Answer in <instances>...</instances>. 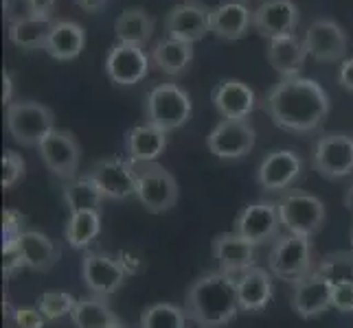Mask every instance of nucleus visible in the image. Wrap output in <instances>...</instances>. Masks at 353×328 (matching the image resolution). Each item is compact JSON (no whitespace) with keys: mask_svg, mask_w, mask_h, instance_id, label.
I'll list each match as a JSON object with an SVG mask.
<instances>
[{"mask_svg":"<svg viewBox=\"0 0 353 328\" xmlns=\"http://www.w3.org/2000/svg\"><path fill=\"white\" fill-rule=\"evenodd\" d=\"M254 248L257 245L241 239L237 232H222L211 241V252L217 261V270L224 272L235 285L243 272L254 267Z\"/></svg>","mask_w":353,"mask_h":328,"instance_id":"6ab92c4d","label":"nucleus"},{"mask_svg":"<svg viewBox=\"0 0 353 328\" xmlns=\"http://www.w3.org/2000/svg\"><path fill=\"white\" fill-rule=\"evenodd\" d=\"M252 27V11L241 0H228L211 9V33L220 40H241Z\"/></svg>","mask_w":353,"mask_h":328,"instance_id":"5701e85b","label":"nucleus"},{"mask_svg":"<svg viewBox=\"0 0 353 328\" xmlns=\"http://www.w3.org/2000/svg\"><path fill=\"white\" fill-rule=\"evenodd\" d=\"M165 31L167 38L196 44L211 33V9L198 0L180 3L165 16Z\"/></svg>","mask_w":353,"mask_h":328,"instance_id":"f8f14e48","label":"nucleus"},{"mask_svg":"<svg viewBox=\"0 0 353 328\" xmlns=\"http://www.w3.org/2000/svg\"><path fill=\"white\" fill-rule=\"evenodd\" d=\"M185 307L172 305V302H156L141 313L139 328H187Z\"/></svg>","mask_w":353,"mask_h":328,"instance_id":"72a5a7b5","label":"nucleus"},{"mask_svg":"<svg viewBox=\"0 0 353 328\" xmlns=\"http://www.w3.org/2000/svg\"><path fill=\"white\" fill-rule=\"evenodd\" d=\"M35 18V11L29 0H7L5 3V20L7 24H16L22 20Z\"/></svg>","mask_w":353,"mask_h":328,"instance_id":"ea45409f","label":"nucleus"},{"mask_svg":"<svg viewBox=\"0 0 353 328\" xmlns=\"http://www.w3.org/2000/svg\"><path fill=\"white\" fill-rule=\"evenodd\" d=\"M314 171L325 179H343L353 173V136L343 131L323 133L312 155Z\"/></svg>","mask_w":353,"mask_h":328,"instance_id":"6e6552de","label":"nucleus"},{"mask_svg":"<svg viewBox=\"0 0 353 328\" xmlns=\"http://www.w3.org/2000/svg\"><path fill=\"white\" fill-rule=\"evenodd\" d=\"M33 11H35V16H40V18H53V11H55V5H57V0H29Z\"/></svg>","mask_w":353,"mask_h":328,"instance_id":"37998d69","label":"nucleus"},{"mask_svg":"<svg viewBox=\"0 0 353 328\" xmlns=\"http://www.w3.org/2000/svg\"><path fill=\"white\" fill-rule=\"evenodd\" d=\"M257 140V131L248 120L222 118L206 136V147L220 160H239L248 155Z\"/></svg>","mask_w":353,"mask_h":328,"instance_id":"9d476101","label":"nucleus"},{"mask_svg":"<svg viewBox=\"0 0 353 328\" xmlns=\"http://www.w3.org/2000/svg\"><path fill=\"white\" fill-rule=\"evenodd\" d=\"M77 307V300L72 298L68 291H57V289H48L40 296L38 300V309L42 311V315L48 322L62 320L66 315H72Z\"/></svg>","mask_w":353,"mask_h":328,"instance_id":"c9c22d12","label":"nucleus"},{"mask_svg":"<svg viewBox=\"0 0 353 328\" xmlns=\"http://www.w3.org/2000/svg\"><path fill=\"white\" fill-rule=\"evenodd\" d=\"M332 307L340 313H353V283H338L332 291Z\"/></svg>","mask_w":353,"mask_h":328,"instance_id":"58836bf2","label":"nucleus"},{"mask_svg":"<svg viewBox=\"0 0 353 328\" xmlns=\"http://www.w3.org/2000/svg\"><path fill=\"white\" fill-rule=\"evenodd\" d=\"M88 175L101 188L105 199L123 201L132 195H137V173H134V164L130 160L103 157V160H97L90 166Z\"/></svg>","mask_w":353,"mask_h":328,"instance_id":"4468645a","label":"nucleus"},{"mask_svg":"<svg viewBox=\"0 0 353 328\" xmlns=\"http://www.w3.org/2000/svg\"><path fill=\"white\" fill-rule=\"evenodd\" d=\"M265 57L270 66L281 75V79L285 77H299L303 66H305V59L310 57L305 42L296 35H285V38H276L268 42V51Z\"/></svg>","mask_w":353,"mask_h":328,"instance_id":"b1692460","label":"nucleus"},{"mask_svg":"<svg viewBox=\"0 0 353 328\" xmlns=\"http://www.w3.org/2000/svg\"><path fill=\"white\" fill-rule=\"evenodd\" d=\"M134 173H137V197L148 212L163 215L178 204L180 199L178 182L163 164L139 162L134 164Z\"/></svg>","mask_w":353,"mask_h":328,"instance_id":"7ed1b4c3","label":"nucleus"},{"mask_svg":"<svg viewBox=\"0 0 353 328\" xmlns=\"http://www.w3.org/2000/svg\"><path fill=\"white\" fill-rule=\"evenodd\" d=\"M11 320H14L16 328H44V322H46V318L38 307H18L14 309Z\"/></svg>","mask_w":353,"mask_h":328,"instance_id":"4c0bfd02","label":"nucleus"},{"mask_svg":"<svg viewBox=\"0 0 353 328\" xmlns=\"http://www.w3.org/2000/svg\"><path fill=\"white\" fill-rule=\"evenodd\" d=\"M191 112V96L185 88L176 86V83H161V86L152 88L148 94V101H145V118H148V123L156 125L158 129L167 133L187 125Z\"/></svg>","mask_w":353,"mask_h":328,"instance_id":"423d86ee","label":"nucleus"},{"mask_svg":"<svg viewBox=\"0 0 353 328\" xmlns=\"http://www.w3.org/2000/svg\"><path fill=\"white\" fill-rule=\"evenodd\" d=\"M345 208L351 212V217H353V182H351V184H349V188L345 190Z\"/></svg>","mask_w":353,"mask_h":328,"instance_id":"49530a36","label":"nucleus"},{"mask_svg":"<svg viewBox=\"0 0 353 328\" xmlns=\"http://www.w3.org/2000/svg\"><path fill=\"white\" fill-rule=\"evenodd\" d=\"M211 99L217 114L228 120H246L257 107V94L248 83L239 79H224L217 83V88L211 92Z\"/></svg>","mask_w":353,"mask_h":328,"instance_id":"412c9836","label":"nucleus"},{"mask_svg":"<svg viewBox=\"0 0 353 328\" xmlns=\"http://www.w3.org/2000/svg\"><path fill=\"white\" fill-rule=\"evenodd\" d=\"M279 228H281L279 206L274 201H254L239 210L233 223V232L252 245H263L268 241L279 239Z\"/></svg>","mask_w":353,"mask_h":328,"instance_id":"9b49d317","label":"nucleus"},{"mask_svg":"<svg viewBox=\"0 0 353 328\" xmlns=\"http://www.w3.org/2000/svg\"><path fill=\"white\" fill-rule=\"evenodd\" d=\"M241 3H243V0H241Z\"/></svg>","mask_w":353,"mask_h":328,"instance_id":"09e8293b","label":"nucleus"},{"mask_svg":"<svg viewBox=\"0 0 353 328\" xmlns=\"http://www.w3.org/2000/svg\"><path fill=\"white\" fill-rule=\"evenodd\" d=\"M53 18H29V20H22L16 24H9V42L16 44L18 48H24V51H44L46 42H48V35H51L53 29Z\"/></svg>","mask_w":353,"mask_h":328,"instance_id":"2f4dec72","label":"nucleus"},{"mask_svg":"<svg viewBox=\"0 0 353 328\" xmlns=\"http://www.w3.org/2000/svg\"><path fill=\"white\" fill-rule=\"evenodd\" d=\"M24 171H27V162H24V157L16 151L7 149L3 153V188L5 190L14 188L24 177Z\"/></svg>","mask_w":353,"mask_h":328,"instance_id":"e433bc0d","label":"nucleus"},{"mask_svg":"<svg viewBox=\"0 0 353 328\" xmlns=\"http://www.w3.org/2000/svg\"><path fill=\"white\" fill-rule=\"evenodd\" d=\"M338 83L345 90L353 92V57L345 59V62L340 64V68H338Z\"/></svg>","mask_w":353,"mask_h":328,"instance_id":"79ce46f5","label":"nucleus"},{"mask_svg":"<svg viewBox=\"0 0 353 328\" xmlns=\"http://www.w3.org/2000/svg\"><path fill=\"white\" fill-rule=\"evenodd\" d=\"M75 5L83 11H88V14H97V11H101L108 0H75Z\"/></svg>","mask_w":353,"mask_h":328,"instance_id":"a18cd8bd","label":"nucleus"},{"mask_svg":"<svg viewBox=\"0 0 353 328\" xmlns=\"http://www.w3.org/2000/svg\"><path fill=\"white\" fill-rule=\"evenodd\" d=\"M279 217H281V228H285L288 234L312 239L323 230L327 221L325 204L310 195L305 190H290L276 201Z\"/></svg>","mask_w":353,"mask_h":328,"instance_id":"20e7f679","label":"nucleus"},{"mask_svg":"<svg viewBox=\"0 0 353 328\" xmlns=\"http://www.w3.org/2000/svg\"><path fill=\"white\" fill-rule=\"evenodd\" d=\"M125 270L117 259L99 252H88L81 259V278L83 285L97 298H108L125 283Z\"/></svg>","mask_w":353,"mask_h":328,"instance_id":"a211bd4d","label":"nucleus"},{"mask_svg":"<svg viewBox=\"0 0 353 328\" xmlns=\"http://www.w3.org/2000/svg\"><path fill=\"white\" fill-rule=\"evenodd\" d=\"M11 103H14V79H11V75L5 70L3 72V105L9 107Z\"/></svg>","mask_w":353,"mask_h":328,"instance_id":"c03bdc74","label":"nucleus"},{"mask_svg":"<svg viewBox=\"0 0 353 328\" xmlns=\"http://www.w3.org/2000/svg\"><path fill=\"white\" fill-rule=\"evenodd\" d=\"M152 59L143 46L117 42L105 57V75L117 86H137L150 75Z\"/></svg>","mask_w":353,"mask_h":328,"instance_id":"2eb2a0df","label":"nucleus"},{"mask_svg":"<svg viewBox=\"0 0 353 328\" xmlns=\"http://www.w3.org/2000/svg\"><path fill=\"white\" fill-rule=\"evenodd\" d=\"M349 241H351V250H353V226H351V232H349Z\"/></svg>","mask_w":353,"mask_h":328,"instance_id":"de8ad7c7","label":"nucleus"},{"mask_svg":"<svg viewBox=\"0 0 353 328\" xmlns=\"http://www.w3.org/2000/svg\"><path fill=\"white\" fill-rule=\"evenodd\" d=\"M99 232H101V215L97 210H86V212H70L64 237L68 248L83 250L99 237Z\"/></svg>","mask_w":353,"mask_h":328,"instance_id":"473e14b6","label":"nucleus"},{"mask_svg":"<svg viewBox=\"0 0 353 328\" xmlns=\"http://www.w3.org/2000/svg\"><path fill=\"white\" fill-rule=\"evenodd\" d=\"M268 272L288 283H299L314 272V254L310 239L285 234L279 237L268 252Z\"/></svg>","mask_w":353,"mask_h":328,"instance_id":"0eeeda50","label":"nucleus"},{"mask_svg":"<svg viewBox=\"0 0 353 328\" xmlns=\"http://www.w3.org/2000/svg\"><path fill=\"white\" fill-rule=\"evenodd\" d=\"M332 291L334 285L314 270L310 276L301 278L299 283L292 285V294H290L292 311L303 320L319 318V315L332 309Z\"/></svg>","mask_w":353,"mask_h":328,"instance_id":"f3484780","label":"nucleus"},{"mask_svg":"<svg viewBox=\"0 0 353 328\" xmlns=\"http://www.w3.org/2000/svg\"><path fill=\"white\" fill-rule=\"evenodd\" d=\"M263 107L272 123L290 133H312L330 116L332 101L319 81L285 77L265 94Z\"/></svg>","mask_w":353,"mask_h":328,"instance_id":"f257e3e1","label":"nucleus"},{"mask_svg":"<svg viewBox=\"0 0 353 328\" xmlns=\"http://www.w3.org/2000/svg\"><path fill=\"white\" fill-rule=\"evenodd\" d=\"M299 22L301 11L294 0H265L252 11V29L268 42L294 35Z\"/></svg>","mask_w":353,"mask_h":328,"instance_id":"dca6fc26","label":"nucleus"},{"mask_svg":"<svg viewBox=\"0 0 353 328\" xmlns=\"http://www.w3.org/2000/svg\"><path fill=\"white\" fill-rule=\"evenodd\" d=\"M75 328H123L117 313L108 307L105 298H83L77 300V307L70 315Z\"/></svg>","mask_w":353,"mask_h":328,"instance_id":"c85d7f7f","label":"nucleus"},{"mask_svg":"<svg viewBox=\"0 0 353 328\" xmlns=\"http://www.w3.org/2000/svg\"><path fill=\"white\" fill-rule=\"evenodd\" d=\"M303 42H305L310 57H314L316 62H323V64L340 62V59L347 55V48H349L345 29L332 18H316L305 29Z\"/></svg>","mask_w":353,"mask_h":328,"instance_id":"ddd939ff","label":"nucleus"},{"mask_svg":"<svg viewBox=\"0 0 353 328\" xmlns=\"http://www.w3.org/2000/svg\"><path fill=\"white\" fill-rule=\"evenodd\" d=\"M38 149L44 166L53 175L62 179H75L81 160V144L75 133L68 129H53Z\"/></svg>","mask_w":353,"mask_h":328,"instance_id":"1a4fd4ad","label":"nucleus"},{"mask_svg":"<svg viewBox=\"0 0 353 328\" xmlns=\"http://www.w3.org/2000/svg\"><path fill=\"white\" fill-rule=\"evenodd\" d=\"M5 123L9 136L22 147H40L42 140L55 129L51 107L35 101H14L7 107Z\"/></svg>","mask_w":353,"mask_h":328,"instance_id":"39448f33","label":"nucleus"},{"mask_svg":"<svg viewBox=\"0 0 353 328\" xmlns=\"http://www.w3.org/2000/svg\"><path fill=\"white\" fill-rule=\"evenodd\" d=\"M237 300L243 313H261L272 300V274L263 267H250L237 281Z\"/></svg>","mask_w":353,"mask_h":328,"instance_id":"4be33fe9","label":"nucleus"},{"mask_svg":"<svg viewBox=\"0 0 353 328\" xmlns=\"http://www.w3.org/2000/svg\"><path fill=\"white\" fill-rule=\"evenodd\" d=\"M152 64L169 77H180L193 62V44L174 38L158 40L150 51Z\"/></svg>","mask_w":353,"mask_h":328,"instance_id":"cd10ccee","label":"nucleus"},{"mask_svg":"<svg viewBox=\"0 0 353 328\" xmlns=\"http://www.w3.org/2000/svg\"><path fill=\"white\" fill-rule=\"evenodd\" d=\"M64 204L68 206L70 212H86V210H101L103 204V193L94 184V179L86 173L81 177L68 179L62 190Z\"/></svg>","mask_w":353,"mask_h":328,"instance_id":"7c9ffc66","label":"nucleus"},{"mask_svg":"<svg viewBox=\"0 0 353 328\" xmlns=\"http://www.w3.org/2000/svg\"><path fill=\"white\" fill-rule=\"evenodd\" d=\"M303 173L301 155L292 149H276L268 153L257 168V184L268 193L288 190Z\"/></svg>","mask_w":353,"mask_h":328,"instance_id":"aec40b11","label":"nucleus"},{"mask_svg":"<svg viewBox=\"0 0 353 328\" xmlns=\"http://www.w3.org/2000/svg\"><path fill=\"white\" fill-rule=\"evenodd\" d=\"M239 311L237 287L220 270L196 278L185 294V313L198 328H224Z\"/></svg>","mask_w":353,"mask_h":328,"instance_id":"f03ea898","label":"nucleus"},{"mask_svg":"<svg viewBox=\"0 0 353 328\" xmlns=\"http://www.w3.org/2000/svg\"><path fill=\"white\" fill-rule=\"evenodd\" d=\"M125 144L130 162H156L167 147V131L158 129L156 125L145 120L143 125H137L128 131Z\"/></svg>","mask_w":353,"mask_h":328,"instance_id":"bb28decb","label":"nucleus"},{"mask_svg":"<svg viewBox=\"0 0 353 328\" xmlns=\"http://www.w3.org/2000/svg\"><path fill=\"white\" fill-rule=\"evenodd\" d=\"M314 270L321 276H325L332 285L353 283V250L325 254Z\"/></svg>","mask_w":353,"mask_h":328,"instance_id":"f704fd0d","label":"nucleus"},{"mask_svg":"<svg viewBox=\"0 0 353 328\" xmlns=\"http://www.w3.org/2000/svg\"><path fill=\"white\" fill-rule=\"evenodd\" d=\"M83 46H86V31L81 24L72 20H55L44 51L57 62H70L81 55Z\"/></svg>","mask_w":353,"mask_h":328,"instance_id":"a878e982","label":"nucleus"},{"mask_svg":"<svg viewBox=\"0 0 353 328\" xmlns=\"http://www.w3.org/2000/svg\"><path fill=\"white\" fill-rule=\"evenodd\" d=\"M18 248L22 252L24 267L40 274L51 272L57 265L59 256H62V250H59L57 243L46 234L38 232V230H24L18 237Z\"/></svg>","mask_w":353,"mask_h":328,"instance_id":"393cba45","label":"nucleus"},{"mask_svg":"<svg viewBox=\"0 0 353 328\" xmlns=\"http://www.w3.org/2000/svg\"><path fill=\"white\" fill-rule=\"evenodd\" d=\"M154 33V18L145 9H128L114 22V38L121 44L145 46Z\"/></svg>","mask_w":353,"mask_h":328,"instance_id":"c756f323","label":"nucleus"},{"mask_svg":"<svg viewBox=\"0 0 353 328\" xmlns=\"http://www.w3.org/2000/svg\"><path fill=\"white\" fill-rule=\"evenodd\" d=\"M24 267V259H22V252L18 248V241L16 243H3V272L5 276L16 274L18 270Z\"/></svg>","mask_w":353,"mask_h":328,"instance_id":"a19ab883","label":"nucleus"}]
</instances>
